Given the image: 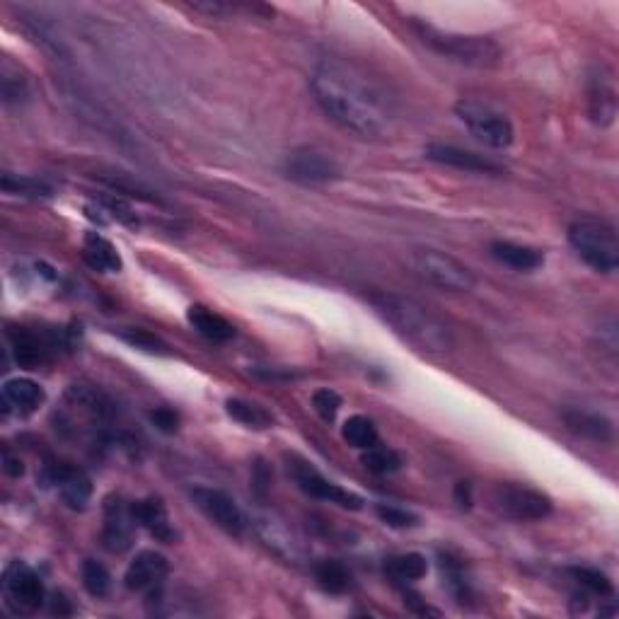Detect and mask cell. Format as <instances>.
Here are the masks:
<instances>
[{
	"label": "cell",
	"mask_w": 619,
	"mask_h": 619,
	"mask_svg": "<svg viewBox=\"0 0 619 619\" xmlns=\"http://www.w3.org/2000/svg\"><path fill=\"white\" fill-rule=\"evenodd\" d=\"M569 242L578 257L598 274H615L619 266V237L615 223L600 216H581L569 225Z\"/></svg>",
	"instance_id": "obj_4"
},
{
	"label": "cell",
	"mask_w": 619,
	"mask_h": 619,
	"mask_svg": "<svg viewBox=\"0 0 619 619\" xmlns=\"http://www.w3.org/2000/svg\"><path fill=\"white\" fill-rule=\"evenodd\" d=\"M138 528V520L133 516V508L124 506L119 499H109L104 503V528L102 545L107 552L121 554L131 547L133 532Z\"/></svg>",
	"instance_id": "obj_15"
},
{
	"label": "cell",
	"mask_w": 619,
	"mask_h": 619,
	"mask_svg": "<svg viewBox=\"0 0 619 619\" xmlns=\"http://www.w3.org/2000/svg\"><path fill=\"white\" fill-rule=\"evenodd\" d=\"M375 513H378V518L383 520L387 528L409 530V528H416V525H419V516H414L412 511H407V508L387 506V503H380V506L375 508Z\"/></svg>",
	"instance_id": "obj_33"
},
{
	"label": "cell",
	"mask_w": 619,
	"mask_h": 619,
	"mask_svg": "<svg viewBox=\"0 0 619 619\" xmlns=\"http://www.w3.org/2000/svg\"><path fill=\"white\" fill-rule=\"evenodd\" d=\"M46 482L54 484L59 489L61 499L66 501L68 508L73 511H85L92 499V482L80 467L71 465V462H51L46 465Z\"/></svg>",
	"instance_id": "obj_14"
},
{
	"label": "cell",
	"mask_w": 619,
	"mask_h": 619,
	"mask_svg": "<svg viewBox=\"0 0 619 619\" xmlns=\"http://www.w3.org/2000/svg\"><path fill=\"white\" fill-rule=\"evenodd\" d=\"M293 474L295 484H298L300 489L305 491V494L312 496V499H320V501H329L334 503V506L341 508H349V511H361L363 508V499L354 491L349 489H341L339 484L329 482L327 477H322L320 472L315 470V467L310 465V462H293L291 467H288Z\"/></svg>",
	"instance_id": "obj_11"
},
{
	"label": "cell",
	"mask_w": 619,
	"mask_h": 619,
	"mask_svg": "<svg viewBox=\"0 0 619 619\" xmlns=\"http://www.w3.org/2000/svg\"><path fill=\"white\" fill-rule=\"evenodd\" d=\"M341 436L349 445H354L358 450H368L373 445H378V428H375L373 421L368 416H349L341 426Z\"/></svg>",
	"instance_id": "obj_26"
},
{
	"label": "cell",
	"mask_w": 619,
	"mask_h": 619,
	"mask_svg": "<svg viewBox=\"0 0 619 619\" xmlns=\"http://www.w3.org/2000/svg\"><path fill=\"white\" fill-rule=\"evenodd\" d=\"M428 571V561L424 554L419 552H407V554H397V557H390L385 561V574L392 578V581L399 583H414L421 581Z\"/></svg>",
	"instance_id": "obj_24"
},
{
	"label": "cell",
	"mask_w": 619,
	"mask_h": 619,
	"mask_svg": "<svg viewBox=\"0 0 619 619\" xmlns=\"http://www.w3.org/2000/svg\"><path fill=\"white\" fill-rule=\"evenodd\" d=\"M80 578H83V588L92 598H107L109 590H112V576H109L107 566L95 559L85 561L83 569H80Z\"/></svg>",
	"instance_id": "obj_30"
},
{
	"label": "cell",
	"mask_w": 619,
	"mask_h": 619,
	"mask_svg": "<svg viewBox=\"0 0 619 619\" xmlns=\"http://www.w3.org/2000/svg\"><path fill=\"white\" fill-rule=\"evenodd\" d=\"M317 583L327 590V593H346L351 588V571L346 569L341 561H322L320 566L315 569Z\"/></svg>",
	"instance_id": "obj_27"
},
{
	"label": "cell",
	"mask_w": 619,
	"mask_h": 619,
	"mask_svg": "<svg viewBox=\"0 0 619 619\" xmlns=\"http://www.w3.org/2000/svg\"><path fill=\"white\" fill-rule=\"evenodd\" d=\"M3 595L15 612H34L44 605L46 588L37 571L22 561H10L3 571Z\"/></svg>",
	"instance_id": "obj_8"
},
{
	"label": "cell",
	"mask_w": 619,
	"mask_h": 619,
	"mask_svg": "<svg viewBox=\"0 0 619 619\" xmlns=\"http://www.w3.org/2000/svg\"><path fill=\"white\" fill-rule=\"evenodd\" d=\"M494 503L503 516L513 520H545L552 513V499L525 484H499Z\"/></svg>",
	"instance_id": "obj_9"
},
{
	"label": "cell",
	"mask_w": 619,
	"mask_h": 619,
	"mask_svg": "<svg viewBox=\"0 0 619 619\" xmlns=\"http://www.w3.org/2000/svg\"><path fill=\"white\" fill-rule=\"evenodd\" d=\"M566 428L576 436L586 438L593 443H612L615 441V426L607 416L598 412H586V409H564L561 412Z\"/></svg>",
	"instance_id": "obj_19"
},
{
	"label": "cell",
	"mask_w": 619,
	"mask_h": 619,
	"mask_svg": "<svg viewBox=\"0 0 619 619\" xmlns=\"http://www.w3.org/2000/svg\"><path fill=\"white\" fill-rule=\"evenodd\" d=\"M27 97V80L20 75H10L8 63L3 68V100L5 102H20Z\"/></svg>",
	"instance_id": "obj_35"
},
{
	"label": "cell",
	"mask_w": 619,
	"mask_h": 619,
	"mask_svg": "<svg viewBox=\"0 0 619 619\" xmlns=\"http://www.w3.org/2000/svg\"><path fill=\"white\" fill-rule=\"evenodd\" d=\"M192 499L199 511L216 523L218 528L228 532V535L240 537L242 532L247 530V520L245 513L240 511V506L233 501V496H228L221 489H211V487H196L192 491Z\"/></svg>",
	"instance_id": "obj_12"
},
{
	"label": "cell",
	"mask_w": 619,
	"mask_h": 619,
	"mask_svg": "<svg viewBox=\"0 0 619 619\" xmlns=\"http://www.w3.org/2000/svg\"><path fill=\"white\" fill-rule=\"evenodd\" d=\"M455 114L477 141H482L484 146L494 150H506L513 143V138H516L511 119L489 102L462 97L455 104Z\"/></svg>",
	"instance_id": "obj_6"
},
{
	"label": "cell",
	"mask_w": 619,
	"mask_h": 619,
	"mask_svg": "<svg viewBox=\"0 0 619 619\" xmlns=\"http://www.w3.org/2000/svg\"><path fill=\"white\" fill-rule=\"evenodd\" d=\"M83 262L100 274H119L124 266L117 247L100 233H88L83 237Z\"/></svg>",
	"instance_id": "obj_20"
},
{
	"label": "cell",
	"mask_w": 619,
	"mask_h": 619,
	"mask_svg": "<svg viewBox=\"0 0 619 619\" xmlns=\"http://www.w3.org/2000/svg\"><path fill=\"white\" fill-rule=\"evenodd\" d=\"M409 262H412L416 276H421L426 283L441 288V291L467 293L472 291L474 283H477L470 266L462 264L453 254L433 250V247H419V250H414Z\"/></svg>",
	"instance_id": "obj_5"
},
{
	"label": "cell",
	"mask_w": 619,
	"mask_h": 619,
	"mask_svg": "<svg viewBox=\"0 0 619 619\" xmlns=\"http://www.w3.org/2000/svg\"><path fill=\"white\" fill-rule=\"evenodd\" d=\"M312 407L325 421H334L341 409V397L334 390H329V387H322V390L312 395Z\"/></svg>",
	"instance_id": "obj_34"
},
{
	"label": "cell",
	"mask_w": 619,
	"mask_h": 619,
	"mask_svg": "<svg viewBox=\"0 0 619 619\" xmlns=\"http://www.w3.org/2000/svg\"><path fill=\"white\" fill-rule=\"evenodd\" d=\"M10 351L22 368H37L54 358L63 346V334L51 329H30L13 327L8 329Z\"/></svg>",
	"instance_id": "obj_7"
},
{
	"label": "cell",
	"mask_w": 619,
	"mask_h": 619,
	"mask_svg": "<svg viewBox=\"0 0 619 619\" xmlns=\"http://www.w3.org/2000/svg\"><path fill=\"white\" fill-rule=\"evenodd\" d=\"M491 257L503 266H511L516 271H535L545 264V254L535 247L516 245V242H491Z\"/></svg>",
	"instance_id": "obj_23"
},
{
	"label": "cell",
	"mask_w": 619,
	"mask_h": 619,
	"mask_svg": "<svg viewBox=\"0 0 619 619\" xmlns=\"http://www.w3.org/2000/svg\"><path fill=\"white\" fill-rule=\"evenodd\" d=\"M3 397L10 407H15L20 414H34L46 402V392L39 383L30 378H10L3 385Z\"/></svg>",
	"instance_id": "obj_22"
},
{
	"label": "cell",
	"mask_w": 619,
	"mask_h": 619,
	"mask_svg": "<svg viewBox=\"0 0 619 619\" xmlns=\"http://www.w3.org/2000/svg\"><path fill=\"white\" fill-rule=\"evenodd\" d=\"M167 574H170V564H167L163 554L155 552V549H143L126 569L124 583L129 590L150 595L153 590L163 588Z\"/></svg>",
	"instance_id": "obj_16"
},
{
	"label": "cell",
	"mask_w": 619,
	"mask_h": 619,
	"mask_svg": "<svg viewBox=\"0 0 619 619\" xmlns=\"http://www.w3.org/2000/svg\"><path fill=\"white\" fill-rule=\"evenodd\" d=\"M283 172H286L288 179L298 184H329L337 182L341 177V167L337 160L329 153H322V150L315 148L295 150V153L288 155L286 163H283Z\"/></svg>",
	"instance_id": "obj_10"
},
{
	"label": "cell",
	"mask_w": 619,
	"mask_h": 619,
	"mask_svg": "<svg viewBox=\"0 0 619 619\" xmlns=\"http://www.w3.org/2000/svg\"><path fill=\"white\" fill-rule=\"evenodd\" d=\"M187 322L196 334H201L208 341H216V344H223V341L235 337V327L223 315L206 308V305H192L187 310Z\"/></svg>",
	"instance_id": "obj_21"
},
{
	"label": "cell",
	"mask_w": 619,
	"mask_h": 619,
	"mask_svg": "<svg viewBox=\"0 0 619 619\" xmlns=\"http://www.w3.org/2000/svg\"><path fill=\"white\" fill-rule=\"evenodd\" d=\"M404 605H407L409 610H414L416 615H433V617H438V610L428 607L426 600H421L419 595H414V593H404Z\"/></svg>",
	"instance_id": "obj_37"
},
{
	"label": "cell",
	"mask_w": 619,
	"mask_h": 619,
	"mask_svg": "<svg viewBox=\"0 0 619 619\" xmlns=\"http://www.w3.org/2000/svg\"><path fill=\"white\" fill-rule=\"evenodd\" d=\"M375 312L397 337L412 344L416 351L443 356L450 354L455 346L453 332L438 315H433L426 305L416 303L414 298H404L397 293H378L370 298Z\"/></svg>",
	"instance_id": "obj_2"
},
{
	"label": "cell",
	"mask_w": 619,
	"mask_h": 619,
	"mask_svg": "<svg viewBox=\"0 0 619 619\" xmlns=\"http://www.w3.org/2000/svg\"><path fill=\"white\" fill-rule=\"evenodd\" d=\"M225 412H228V416H233L237 424L257 428V431L274 424V416L266 412L264 407H259V404L247 402V399H228V402H225Z\"/></svg>",
	"instance_id": "obj_25"
},
{
	"label": "cell",
	"mask_w": 619,
	"mask_h": 619,
	"mask_svg": "<svg viewBox=\"0 0 619 619\" xmlns=\"http://www.w3.org/2000/svg\"><path fill=\"white\" fill-rule=\"evenodd\" d=\"M414 30L428 49H433L438 56H443V59L462 63V66L494 68V66H499V61L503 56L501 46L489 37L443 32L431 25H424V22H416Z\"/></svg>",
	"instance_id": "obj_3"
},
{
	"label": "cell",
	"mask_w": 619,
	"mask_h": 619,
	"mask_svg": "<svg viewBox=\"0 0 619 619\" xmlns=\"http://www.w3.org/2000/svg\"><path fill=\"white\" fill-rule=\"evenodd\" d=\"M363 465L373 474H392L404 465L402 455L392 448H383V445H373V448L363 450Z\"/></svg>",
	"instance_id": "obj_31"
},
{
	"label": "cell",
	"mask_w": 619,
	"mask_h": 619,
	"mask_svg": "<svg viewBox=\"0 0 619 619\" xmlns=\"http://www.w3.org/2000/svg\"><path fill=\"white\" fill-rule=\"evenodd\" d=\"M119 337L124 339L129 346H133V349H141V351H148V354H158V356L170 354V346H167L163 339L155 337V334L146 332V329H124V332H119Z\"/></svg>",
	"instance_id": "obj_32"
},
{
	"label": "cell",
	"mask_w": 619,
	"mask_h": 619,
	"mask_svg": "<svg viewBox=\"0 0 619 619\" xmlns=\"http://www.w3.org/2000/svg\"><path fill=\"white\" fill-rule=\"evenodd\" d=\"M3 462H5V472H8L10 477H22V474H25V465H22L20 457L5 455Z\"/></svg>",
	"instance_id": "obj_38"
},
{
	"label": "cell",
	"mask_w": 619,
	"mask_h": 619,
	"mask_svg": "<svg viewBox=\"0 0 619 619\" xmlns=\"http://www.w3.org/2000/svg\"><path fill=\"white\" fill-rule=\"evenodd\" d=\"M588 114L600 129H607L617 119V80L605 63L595 66L588 75Z\"/></svg>",
	"instance_id": "obj_13"
},
{
	"label": "cell",
	"mask_w": 619,
	"mask_h": 619,
	"mask_svg": "<svg viewBox=\"0 0 619 619\" xmlns=\"http://www.w3.org/2000/svg\"><path fill=\"white\" fill-rule=\"evenodd\" d=\"M574 576V581L581 588H586L588 593L598 595V598H612L615 595V586H612L610 576L603 574L600 569H590V566H574L569 571Z\"/></svg>",
	"instance_id": "obj_29"
},
{
	"label": "cell",
	"mask_w": 619,
	"mask_h": 619,
	"mask_svg": "<svg viewBox=\"0 0 619 619\" xmlns=\"http://www.w3.org/2000/svg\"><path fill=\"white\" fill-rule=\"evenodd\" d=\"M3 189L8 194L27 196V199H49L54 194L51 184H46L44 179L27 177V175H3Z\"/></svg>",
	"instance_id": "obj_28"
},
{
	"label": "cell",
	"mask_w": 619,
	"mask_h": 619,
	"mask_svg": "<svg viewBox=\"0 0 619 619\" xmlns=\"http://www.w3.org/2000/svg\"><path fill=\"white\" fill-rule=\"evenodd\" d=\"M470 491H472V487L467 482H460L455 487V499H457V503H460L462 508H470V503H472Z\"/></svg>",
	"instance_id": "obj_39"
},
{
	"label": "cell",
	"mask_w": 619,
	"mask_h": 619,
	"mask_svg": "<svg viewBox=\"0 0 619 619\" xmlns=\"http://www.w3.org/2000/svg\"><path fill=\"white\" fill-rule=\"evenodd\" d=\"M426 158L438 165L453 167V170L474 172V175H501L503 172V167L487 158V155L472 153V150L457 146H445V143H433V146H428Z\"/></svg>",
	"instance_id": "obj_17"
},
{
	"label": "cell",
	"mask_w": 619,
	"mask_h": 619,
	"mask_svg": "<svg viewBox=\"0 0 619 619\" xmlns=\"http://www.w3.org/2000/svg\"><path fill=\"white\" fill-rule=\"evenodd\" d=\"M131 508H133V516H136L138 520V525L146 528L155 540L165 542V545H172V542L177 540V530H175V525H172L170 513H167L163 501L150 496V499L131 503Z\"/></svg>",
	"instance_id": "obj_18"
},
{
	"label": "cell",
	"mask_w": 619,
	"mask_h": 619,
	"mask_svg": "<svg viewBox=\"0 0 619 619\" xmlns=\"http://www.w3.org/2000/svg\"><path fill=\"white\" fill-rule=\"evenodd\" d=\"M150 419H153V424L158 426L163 433H175L177 426H179L177 414L172 412V409H167V407L155 409V412L150 414Z\"/></svg>",
	"instance_id": "obj_36"
},
{
	"label": "cell",
	"mask_w": 619,
	"mask_h": 619,
	"mask_svg": "<svg viewBox=\"0 0 619 619\" xmlns=\"http://www.w3.org/2000/svg\"><path fill=\"white\" fill-rule=\"evenodd\" d=\"M310 90L322 112L361 138H380L397 121V102L380 80L341 59H325L310 75Z\"/></svg>",
	"instance_id": "obj_1"
}]
</instances>
